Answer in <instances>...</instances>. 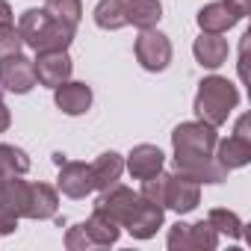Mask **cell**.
<instances>
[{
    "instance_id": "obj_9",
    "label": "cell",
    "mask_w": 251,
    "mask_h": 251,
    "mask_svg": "<svg viewBox=\"0 0 251 251\" xmlns=\"http://www.w3.org/2000/svg\"><path fill=\"white\" fill-rule=\"evenodd\" d=\"M198 204H201V183L192 180V177H186V175H180V172L169 175L166 195H163V207H169L177 216H183V213H192Z\"/></svg>"
},
{
    "instance_id": "obj_5",
    "label": "cell",
    "mask_w": 251,
    "mask_h": 251,
    "mask_svg": "<svg viewBox=\"0 0 251 251\" xmlns=\"http://www.w3.org/2000/svg\"><path fill=\"white\" fill-rule=\"evenodd\" d=\"M139 201H142L139 192H133V189H127V186H121V183H112V186L100 189V195H98V201H95V210H100L103 216H109L115 225L127 227V222L133 219Z\"/></svg>"
},
{
    "instance_id": "obj_12",
    "label": "cell",
    "mask_w": 251,
    "mask_h": 251,
    "mask_svg": "<svg viewBox=\"0 0 251 251\" xmlns=\"http://www.w3.org/2000/svg\"><path fill=\"white\" fill-rule=\"evenodd\" d=\"M56 186L62 195L68 198H86L92 189H95V180H92V169L86 163H77V160H65L59 163V177H56Z\"/></svg>"
},
{
    "instance_id": "obj_13",
    "label": "cell",
    "mask_w": 251,
    "mask_h": 251,
    "mask_svg": "<svg viewBox=\"0 0 251 251\" xmlns=\"http://www.w3.org/2000/svg\"><path fill=\"white\" fill-rule=\"evenodd\" d=\"M53 103L65 115H83L92 106V86H86L80 80H65L53 89Z\"/></svg>"
},
{
    "instance_id": "obj_23",
    "label": "cell",
    "mask_w": 251,
    "mask_h": 251,
    "mask_svg": "<svg viewBox=\"0 0 251 251\" xmlns=\"http://www.w3.org/2000/svg\"><path fill=\"white\" fill-rule=\"evenodd\" d=\"M45 9L56 21H62L65 27H71V30H77V24L83 18V3H80V0H45Z\"/></svg>"
},
{
    "instance_id": "obj_11",
    "label": "cell",
    "mask_w": 251,
    "mask_h": 251,
    "mask_svg": "<svg viewBox=\"0 0 251 251\" xmlns=\"http://www.w3.org/2000/svg\"><path fill=\"white\" fill-rule=\"evenodd\" d=\"M36 65V80L48 89H56L59 83H65L74 71V62L68 56V50H48V53H39L33 59Z\"/></svg>"
},
{
    "instance_id": "obj_24",
    "label": "cell",
    "mask_w": 251,
    "mask_h": 251,
    "mask_svg": "<svg viewBox=\"0 0 251 251\" xmlns=\"http://www.w3.org/2000/svg\"><path fill=\"white\" fill-rule=\"evenodd\" d=\"M0 169H3L6 175H27L30 172V157L27 151L15 148V145H0Z\"/></svg>"
},
{
    "instance_id": "obj_28",
    "label": "cell",
    "mask_w": 251,
    "mask_h": 251,
    "mask_svg": "<svg viewBox=\"0 0 251 251\" xmlns=\"http://www.w3.org/2000/svg\"><path fill=\"white\" fill-rule=\"evenodd\" d=\"M248 115H239V121H236V130H233V136H242V139H251V133H248Z\"/></svg>"
},
{
    "instance_id": "obj_20",
    "label": "cell",
    "mask_w": 251,
    "mask_h": 251,
    "mask_svg": "<svg viewBox=\"0 0 251 251\" xmlns=\"http://www.w3.org/2000/svg\"><path fill=\"white\" fill-rule=\"evenodd\" d=\"M89 169H92L95 189H106V186L118 183V177H121V172H124V160H121V154L106 151V154H100Z\"/></svg>"
},
{
    "instance_id": "obj_16",
    "label": "cell",
    "mask_w": 251,
    "mask_h": 251,
    "mask_svg": "<svg viewBox=\"0 0 251 251\" xmlns=\"http://www.w3.org/2000/svg\"><path fill=\"white\" fill-rule=\"evenodd\" d=\"M192 53H195V59H198L201 68L213 71V68L225 65V59H227V42L222 39V33H201L195 39V45H192Z\"/></svg>"
},
{
    "instance_id": "obj_3",
    "label": "cell",
    "mask_w": 251,
    "mask_h": 251,
    "mask_svg": "<svg viewBox=\"0 0 251 251\" xmlns=\"http://www.w3.org/2000/svg\"><path fill=\"white\" fill-rule=\"evenodd\" d=\"M239 103V89L227 80V77H204L198 83V95H195V115L204 124H213V127H222L227 121V115L236 109Z\"/></svg>"
},
{
    "instance_id": "obj_6",
    "label": "cell",
    "mask_w": 251,
    "mask_h": 251,
    "mask_svg": "<svg viewBox=\"0 0 251 251\" xmlns=\"http://www.w3.org/2000/svg\"><path fill=\"white\" fill-rule=\"evenodd\" d=\"M133 50H136L139 65H142L145 71H154V74H157V71H166L169 62H172V42H169V36H163L157 27L139 30Z\"/></svg>"
},
{
    "instance_id": "obj_8",
    "label": "cell",
    "mask_w": 251,
    "mask_h": 251,
    "mask_svg": "<svg viewBox=\"0 0 251 251\" xmlns=\"http://www.w3.org/2000/svg\"><path fill=\"white\" fill-rule=\"evenodd\" d=\"M245 15H248V9L242 3H236V0H216V3H207L198 12V27H201V33H227Z\"/></svg>"
},
{
    "instance_id": "obj_21",
    "label": "cell",
    "mask_w": 251,
    "mask_h": 251,
    "mask_svg": "<svg viewBox=\"0 0 251 251\" xmlns=\"http://www.w3.org/2000/svg\"><path fill=\"white\" fill-rule=\"evenodd\" d=\"M95 24L100 30H121V27H127L124 0H100V3L95 6Z\"/></svg>"
},
{
    "instance_id": "obj_19",
    "label": "cell",
    "mask_w": 251,
    "mask_h": 251,
    "mask_svg": "<svg viewBox=\"0 0 251 251\" xmlns=\"http://www.w3.org/2000/svg\"><path fill=\"white\" fill-rule=\"evenodd\" d=\"M89 239L95 248H106V245H115L118 242V233H121V225H115L109 216H103L100 210H95L86 222H83Z\"/></svg>"
},
{
    "instance_id": "obj_25",
    "label": "cell",
    "mask_w": 251,
    "mask_h": 251,
    "mask_svg": "<svg viewBox=\"0 0 251 251\" xmlns=\"http://www.w3.org/2000/svg\"><path fill=\"white\" fill-rule=\"evenodd\" d=\"M21 48H24V42H21L18 27H12V24H3V27H0V59L21 53Z\"/></svg>"
},
{
    "instance_id": "obj_29",
    "label": "cell",
    "mask_w": 251,
    "mask_h": 251,
    "mask_svg": "<svg viewBox=\"0 0 251 251\" xmlns=\"http://www.w3.org/2000/svg\"><path fill=\"white\" fill-rule=\"evenodd\" d=\"M3 24H12V6L6 3V0H0V27Z\"/></svg>"
},
{
    "instance_id": "obj_14",
    "label": "cell",
    "mask_w": 251,
    "mask_h": 251,
    "mask_svg": "<svg viewBox=\"0 0 251 251\" xmlns=\"http://www.w3.org/2000/svg\"><path fill=\"white\" fill-rule=\"evenodd\" d=\"M163 219H166V207L142 198L139 207H136V213H133V219L127 222V230H130L133 239H151L163 227Z\"/></svg>"
},
{
    "instance_id": "obj_26",
    "label": "cell",
    "mask_w": 251,
    "mask_h": 251,
    "mask_svg": "<svg viewBox=\"0 0 251 251\" xmlns=\"http://www.w3.org/2000/svg\"><path fill=\"white\" fill-rule=\"evenodd\" d=\"M65 248H68V251H86V248H95L92 239H89V233H86V227H83V222L74 225V227H68V233H65Z\"/></svg>"
},
{
    "instance_id": "obj_7",
    "label": "cell",
    "mask_w": 251,
    "mask_h": 251,
    "mask_svg": "<svg viewBox=\"0 0 251 251\" xmlns=\"http://www.w3.org/2000/svg\"><path fill=\"white\" fill-rule=\"evenodd\" d=\"M219 245V233L213 230L210 222H177L169 230V248L172 251H213Z\"/></svg>"
},
{
    "instance_id": "obj_4",
    "label": "cell",
    "mask_w": 251,
    "mask_h": 251,
    "mask_svg": "<svg viewBox=\"0 0 251 251\" xmlns=\"http://www.w3.org/2000/svg\"><path fill=\"white\" fill-rule=\"evenodd\" d=\"M9 201L18 219H53L59 210V195L48 183H27L21 175L9 177Z\"/></svg>"
},
{
    "instance_id": "obj_27",
    "label": "cell",
    "mask_w": 251,
    "mask_h": 251,
    "mask_svg": "<svg viewBox=\"0 0 251 251\" xmlns=\"http://www.w3.org/2000/svg\"><path fill=\"white\" fill-rule=\"evenodd\" d=\"M9 124H12V115H9V106L0 100V133H6L9 130Z\"/></svg>"
},
{
    "instance_id": "obj_2",
    "label": "cell",
    "mask_w": 251,
    "mask_h": 251,
    "mask_svg": "<svg viewBox=\"0 0 251 251\" xmlns=\"http://www.w3.org/2000/svg\"><path fill=\"white\" fill-rule=\"evenodd\" d=\"M18 33L27 48H33L36 53H48V50H68L77 30L56 21L48 9H27L18 18Z\"/></svg>"
},
{
    "instance_id": "obj_31",
    "label": "cell",
    "mask_w": 251,
    "mask_h": 251,
    "mask_svg": "<svg viewBox=\"0 0 251 251\" xmlns=\"http://www.w3.org/2000/svg\"><path fill=\"white\" fill-rule=\"evenodd\" d=\"M236 3H242L245 9H251V0H236Z\"/></svg>"
},
{
    "instance_id": "obj_17",
    "label": "cell",
    "mask_w": 251,
    "mask_h": 251,
    "mask_svg": "<svg viewBox=\"0 0 251 251\" xmlns=\"http://www.w3.org/2000/svg\"><path fill=\"white\" fill-rule=\"evenodd\" d=\"M216 163H219L225 172H233V169L248 166V163H251V139L227 136V139L216 142Z\"/></svg>"
},
{
    "instance_id": "obj_18",
    "label": "cell",
    "mask_w": 251,
    "mask_h": 251,
    "mask_svg": "<svg viewBox=\"0 0 251 251\" xmlns=\"http://www.w3.org/2000/svg\"><path fill=\"white\" fill-rule=\"evenodd\" d=\"M124 15H127V24L151 30L163 18V3L160 0H124Z\"/></svg>"
},
{
    "instance_id": "obj_30",
    "label": "cell",
    "mask_w": 251,
    "mask_h": 251,
    "mask_svg": "<svg viewBox=\"0 0 251 251\" xmlns=\"http://www.w3.org/2000/svg\"><path fill=\"white\" fill-rule=\"evenodd\" d=\"M65 160H68V157H65V154H59V151H56V154H53V163H56V166H59V163H65Z\"/></svg>"
},
{
    "instance_id": "obj_22",
    "label": "cell",
    "mask_w": 251,
    "mask_h": 251,
    "mask_svg": "<svg viewBox=\"0 0 251 251\" xmlns=\"http://www.w3.org/2000/svg\"><path fill=\"white\" fill-rule=\"evenodd\" d=\"M207 222L213 225L216 233H225V236H230V239H242V219H239L233 210L216 207V210H210Z\"/></svg>"
},
{
    "instance_id": "obj_10",
    "label": "cell",
    "mask_w": 251,
    "mask_h": 251,
    "mask_svg": "<svg viewBox=\"0 0 251 251\" xmlns=\"http://www.w3.org/2000/svg\"><path fill=\"white\" fill-rule=\"evenodd\" d=\"M36 83H39L36 80V65H33L30 56L15 53V56L0 59V89L15 92V95H27Z\"/></svg>"
},
{
    "instance_id": "obj_15",
    "label": "cell",
    "mask_w": 251,
    "mask_h": 251,
    "mask_svg": "<svg viewBox=\"0 0 251 251\" xmlns=\"http://www.w3.org/2000/svg\"><path fill=\"white\" fill-rule=\"evenodd\" d=\"M163 163H166V154L157 148V145H136L127 157V172L136 177V180H148L154 177L157 172H163Z\"/></svg>"
},
{
    "instance_id": "obj_1",
    "label": "cell",
    "mask_w": 251,
    "mask_h": 251,
    "mask_svg": "<svg viewBox=\"0 0 251 251\" xmlns=\"http://www.w3.org/2000/svg\"><path fill=\"white\" fill-rule=\"evenodd\" d=\"M219 133L213 124L204 121H183L172 133V148H175V166L180 175L198 180V183H222L227 180L230 172H225L213 151H216Z\"/></svg>"
}]
</instances>
